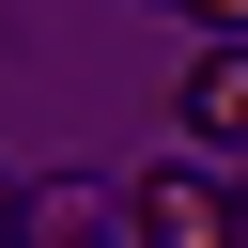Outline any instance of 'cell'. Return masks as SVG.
Wrapping results in <instances>:
<instances>
[{"instance_id":"277c9868","label":"cell","mask_w":248,"mask_h":248,"mask_svg":"<svg viewBox=\"0 0 248 248\" xmlns=\"http://www.w3.org/2000/svg\"><path fill=\"white\" fill-rule=\"evenodd\" d=\"M232 248H248V186H232Z\"/></svg>"},{"instance_id":"7a4b0ae2","label":"cell","mask_w":248,"mask_h":248,"mask_svg":"<svg viewBox=\"0 0 248 248\" xmlns=\"http://www.w3.org/2000/svg\"><path fill=\"white\" fill-rule=\"evenodd\" d=\"M170 124H186L202 155H248V46H217V62L186 78V108H170Z\"/></svg>"},{"instance_id":"6da1fadb","label":"cell","mask_w":248,"mask_h":248,"mask_svg":"<svg viewBox=\"0 0 248 248\" xmlns=\"http://www.w3.org/2000/svg\"><path fill=\"white\" fill-rule=\"evenodd\" d=\"M124 232H140V248H232V186H217L202 155H186V170H140V186H124Z\"/></svg>"},{"instance_id":"5b68a950","label":"cell","mask_w":248,"mask_h":248,"mask_svg":"<svg viewBox=\"0 0 248 248\" xmlns=\"http://www.w3.org/2000/svg\"><path fill=\"white\" fill-rule=\"evenodd\" d=\"M0 248H16V186H0Z\"/></svg>"},{"instance_id":"3957f363","label":"cell","mask_w":248,"mask_h":248,"mask_svg":"<svg viewBox=\"0 0 248 248\" xmlns=\"http://www.w3.org/2000/svg\"><path fill=\"white\" fill-rule=\"evenodd\" d=\"M170 16H202L217 46H248V0H170Z\"/></svg>"}]
</instances>
